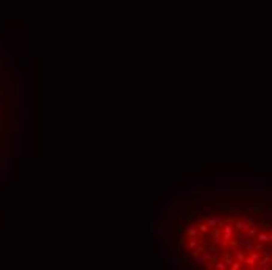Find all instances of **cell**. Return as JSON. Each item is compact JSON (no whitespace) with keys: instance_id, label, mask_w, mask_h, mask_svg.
<instances>
[{"instance_id":"7a4b0ae2","label":"cell","mask_w":272,"mask_h":270,"mask_svg":"<svg viewBox=\"0 0 272 270\" xmlns=\"http://www.w3.org/2000/svg\"><path fill=\"white\" fill-rule=\"evenodd\" d=\"M256 240H258V242H269V240H271V237L268 236V234H264V233H263V234H258Z\"/></svg>"},{"instance_id":"277c9868","label":"cell","mask_w":272,"mask_h":270,"mask_svg":"<svg viewBox=\"0 0 272 270\" xmlns=\"http://www.w3.org/2000/svg\"><path fill=\"white\" fill-rule=\"evenodd\" d=\"M244 247H246L247 250H252V248H253V242L249 240V242H246V244H244Z\"/></svg>"},{"instance_id":"52a82bcc","label":"cell","mask_w":272,"mask_h":270,"mask_svg":"<svg viewBox=\"0 0 272 270\" xmlns=\"http://www.w3.org/2000/svg\"><path fill=\"white\" fill-rule=\"evenodd\" d=\"M232 269H239V262H233V266H232Z\"/></svg>"},{"instance_id":"6da1fadb","label":"cell","mask_w":272,"mask_h":270,"mask_svg":"<svg viewBox=\"0 0 272 270\" xmlns=\"http://www.w3.org/2000/svg\"><path fill=\"white\" fill-rule=\"evenodd\" d=\"M236 228H238V230H244V231H247L249 230V223L247 222H236Z\"/></svg>"},{"instance_id":"8992f818","label":"cell","mask_w":272,"mask_h":270,"mask_svg":"<svg viewBox=\"0 0 272 270\" xmlns=\"http://www.w3.org/2000/svg\"><path fill=\"white\" fill-rule=\"evenodd\" d=\"M194 234H196V230H194V228H189V230H188V236H194Z\"/></svg>"},{"instance_id":"5b68a950","label":"cell","mask_w":272,"mask_h":270,"mask_svg":"<svg viewBox=\"0 0 272 270\" xmlns=\"http://www.w3.org/2000/svg\"><path fill=\"white\" fill-rule=\"evenodd\" d=\"M216 267H218V269H222V270H224V269H225L227 266L224 264V262H216Z\"/></svg>"},{"instance_id":"3957f363","label":"cell","mask_w":272,"mask_h":270,"mask_svg":"<svg viewBox=\"0 0 272 270\" xmlns=\"http://www.w3.org/2000/svg\"><path fill=\"white\" fill-rule=\"evenodd\" d=\"M235 256H236V259H238V261L244 262V254H242L241 251H236V253H235Z\"/></svg>"}]
</instances>
